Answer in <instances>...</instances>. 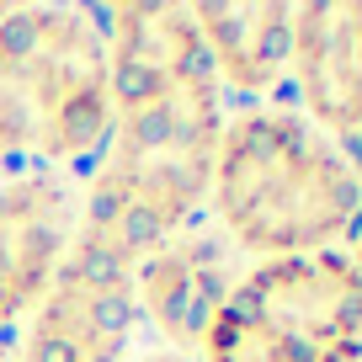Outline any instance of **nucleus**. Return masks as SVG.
<instances>
[{"label": "nucleus", "mask_w": 362, "mask_h": 362, "mask_svg": "<svg viewBox=\"0 0 362 362\" xmlns=\"http://www.w3.org/2000/svg\"><path fill=\"white\" fill-rule=\"evenodd\" d=\"M80 229V187L54 170L0 176V346H11Z\"/></svg>", "instance_id": "7"}, {"label": "nucleus", "mask_w": 362, "mask_h": 362, "mask_svg": "<svg viewBox=\"0 0 362 362\" xmlns=\"http://www.w3.org/2000/svg\"><path fill=\"white\" fill-rule=\"evenodd\" d=\"M288 90L341 144L362 139V0H309L288 16Z\"/></svg>", "instance_id": "8"}, {"label": "nucleus", "mask_w": 362, "mask_h": 362, "mask_svg": "<svg viewBox=\"0 0 362 362\" xmlns=\"http://www.w3.org/2000/svg\"><path fill=\"white\" fill-rule=\"evenodd\" d=\"M107 33L90 6L0 11V170H86L107 139Z\"/></svg>", "instance_id": "3"}, {"label": "nucleus", "mask_w": 362, "mask_h": 362, "mask_svg": "<svg viewBox=\"0 0 362 362\" xmlns=\"http://www.w3.org/2000/svg\"><path fill=\"white\" fill-rule=\"evenodd\" d=\"M235 304L309 362H362V277L346 250L245 267Z\"/></svg>", "instance_id": "5"}, {"label": "nucleus", "mask_w": 362, "mask_h": 362, "mask_svg": "<svg viewBox=\"0 0 362 362\" xmlns=\"http://www.w3.org/2000/svg\"><path fill=\"white\" fill-rule=\"evenodd\" d=\"M112 117L80 187V229L123 256L203 218L229 96L187 6L128 0L102 11Z\"/></svg>", "instance_id": "1"}, {"label": "nucleus", "mask_w": 362, "mask_h": 362, "mask_svg": "<svg viewBox=\"0 0 362 362\" xmlns=\"http://www.w3.org/2000/svg\"><path fill=\"white\" fill-rule=\"evenodd\" d=\"M134 362H192V357H176V351H160V346H149V351H139Z\"/></svg>", "instance_id": "12"}, {"label": "nucleus", "mask_w": 362, "mask_h": 362, "mask_svg": "<svg viewBox=\"0 0 362 362\" xmlns=\"http://www.w3.org/2000/svg\"><path fill=\"white\" fill-rule=\"evenodd\" d=\"M197 362H309L298 346H288L277 330H267L261 320H250L245 309L229 298L224 315L214 320V330L203 336Z\"/></svg>", "instance_id": "10"}, {"label": "nucleus", "mask_w": 362, "mask_h": 362, "mask_svg": "<svg viewBox=\"0 0 362 362\" xmlns=\"http://www.w3.org/2000/svg\"><path fill=\"white\" fill-rule=\"evenodd\" d=\"M134 256L75 229L59 277L11 341V362H134Z\"/></svg>", "instance_id": "4"}, {"label": "nucleus", "mask_w": 362, "mask_h": 362, "mask_svg": "<svg viewBox=\"0 0 362 362\" xmlns=\"http://www.w3.org/2000/svg\"><path fill=\"white\" fill-rule=\"evenodd\" d=\"M203 37V54L214 64L224 96L235 107L277 102L288 80V16L293 6L277 0H240V6H187Z\"/></svg>", "instance_id": "9"}, {"label": "nucleus", "mask_w": 362, "mask_h": 362, "mask_svg": "<svg viewBox=\"0 0 362 362\" xmlns=\"http://www.w3.org/2000/svg\"><path fill=\"white\" fill-rule=\"evenodd\" d=\"M351 155H357V224H351V240H346V261L362 277V139L351 144Z\"/></svg>", "instance_id": "11"}, {"label": "nucleus", "mask_w": 362, "mask_h": 362, "mask_svg": "<svg viewBox=\"0 0 362 362\" xmlns=\"http://www.w3.org/2000/svg\"><path fill=\"white\" fill-rule=\"evenodd\" d=\"M203 224L245 267L346 250L357 224V155L288 102L229 107Z\"/></svg>", "instance_id": "2"}, {"label": "nucleus", "mask_w": 362, "mask_h": 362, "mask_svg": "<svg viewBox=\"0 0 362 362\" xmlns=\"http://www.w3.org/2000/svg\"><path fill=\"white\" fill-rule=\"evenodd\" d=\"M245 261L197 218L192 229L149 245L134 261V304L139 325L155 330L160 351L192 357L203 351V336L214 330V320L224 315V304L235 298V283Z\"/></svg>", "instance_id": "6"}]
</instances>
